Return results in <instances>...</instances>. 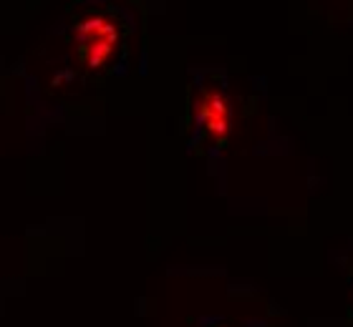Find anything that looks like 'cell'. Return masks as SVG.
Returning a JSON list of instances; mask_svg holds the SVG:
<instances>
[{
	"instance_id": "6da1fadb",
	"label": "cell",
	"mask_w": 353,
	"mask_h": 327,
	"mask_svg": "<svg viewBox=\"0 0 353 327\" xmlns=\"http://www.w3.org/2000/svg\"><path fill=\"white\" fill-rule=\"evenodd\" d=\"M129 23L114 6L99 3L76 10L71 18V48L83 73L103 76L124 53Z\"/></svg>"
},
{
	"instance_id": "7a4b0ae2",
	"label": "cell",
	"mask_w": 353,
	"mask_h": 327,
	"mask_svg": "<svg viewBox=\"0 0 353 327\" xmlns=\"http://www.w3.org/2000/svg\"><path fill=\"white\" fill-rule=\"evenodd\" d=\"M192 111H194V124L202 131V136L212 141L214 146H225L232 131V101L228 91L220 83L199 86Z\"/></svg>"
}]
</instances>
